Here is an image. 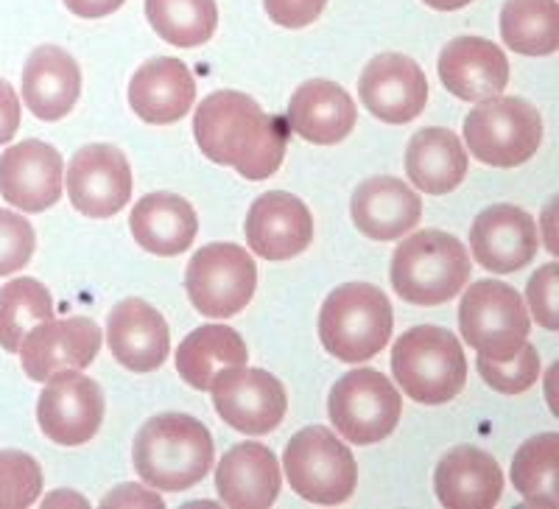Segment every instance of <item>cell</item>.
I'll list each match as a JSON object with an SVG mask.
<instances>
[{
	"label": "cell",
	"mask_w": 559,
	"mask_h": 509,
	"mask_svg": "<svg viewBox=\"0 0 559 509\" xmlns=\"http://www.w3.org/2000/svg\"><path fill=\"white\" fill-rule=\"evenodd\" d=\"M283 478L272 448L261 442H241L229 448L216 467V490L233 509L272 507L280 496Z\"/></svg>",
	"instance_id": "obj_23"
},
{
	"label": "cell",
	"mask_w": 559,
	"mask_h": 509,
	"mask_svg": "<svg viewBox=\"0 0 559 509\" xmlns=\"http://www.w3.org/2000/svg\"><path fill=\"white\" fill-rule=\"evenodd\" d=\"M213 437L191 414H157L140 428L132 446L134 471L148 487L166 493L191 490L213 465Z\"/></svg>",
	"instance_id": "obj_2"
},
{
	"label": "cell",
	"mask_w": 559,
	"mask_h": 509,
	"mask_svg": "<svg viewBox=\"0 0 559 509\" xmlns=\"http://www.w3.org/2000/svg\"><path fill=\"white\" fill-rule=\"evenodd\" d=\"M53 319V299L48 288L34 277L0 286V347L7 353H17L26 333L39 322Z\"/></svg>",
	"instance_id": "obj_32"
},
{
	"label": "cell",
	"mask_w": 559,
	"mask_h": 509,
	"mask_svg": "<svg viewBox=\"0 0 559 509\" xmlns=\"http://www.w3.org/2000/svg\"><path fill=\"white\" fill-rule=\"evenodd\" d=\"M459 328L478 356L507 362L526 344L532 322L515 288L498 281H478L464 292Z\"/></svg>",
	"instance_id": "obj_8"
},
{
	"label": "cell",
	"mask_w": 559,
	"mask_h": 509,
	"mask_svg": "<svg viewBox=\"0 0 559 509\" xmlns=\"http://www.w3.org/2000/svg\"><path fill=\"white\" fill-rule=\"evenodd\" d=\"M249 358L241 333L227 325H204L179 344L177 369L185 383L207 392L213 378L229 367H243Z\"/></svg>",
	"instance_id": "obj_29"
},
{
	"label": "cell",
	"mask_w": 559,
	"mask_h": 509,
	"mask_svg": "<svg viewBox=\"0 0 559 509\" xmlns=\"http://www.w3.org/2000/svg\"><path fill=\"white\" fill-rule=\"evenodd\" d=\"M471 249L476 263H481L487 272L512 274L537 258L540 233L523 208L492 204L473 222Z\"/></svg>",
	"instance_id": "obj_17"
},
{
	"label": "cell",
	"mask_w": 559,
	"mask_h": 509,
	"mask_svg": "<svg viewBox=\"0 0 559 509\" xmlns=\"http://www.w3.org/2000/svg\"><path fill=\"white\" fill-rule=\"evenodd\" d=\"M358 96L383 123L414 121L428 102V79L414 59L403 54H381L364 68Z\"/></svg>",
	"instance_id": "obj_16"
},
{
	"label": "cell",
	"mask_w": 559,
	"mask_h": 509,
	"mask_svg": "<svg viewBox=\"0 0 559 509\" xmlns=\"http://www.w3.org/2000/svg\"><path fill=\"white\" fill-rule=\"evenodd\" d=\"M102 351V331L90 317L48 319L26 333L20 362L32 381H48L62 369H84Z\"/></svg>",
	"instance_id": "obj_14"
},
{
	"label": "cell",
	"mask_w": 559,
	"mask_h": 509,
	"mask_svg": "<svg viewBox=\"0 0 559 509\" xmlns=\"http://www.w3.org/2000/svg\"><path fill=\"white\" fill-rule=\"evenodd\" d=\"M464 141L467 152L484 166H523L540 152L543 118L526 98H484L464 118Z\"/></svg>",
	"instance_id": "obj_6"
},
{
	"label": "cell",
	"mask_w": 559,
	"mask_h": 509,
	"mask_svg": "<svg viewBox=\"0 0 559 509\" xmlns=\"http://www.w3.org/2000/svg\"><path fill=\"white\" fill-rule=\"evenodd\" d=\"M501 37L523 57H551L559 48L557 0H507L501 9Z\"/></svg>",
	"instance_id": "obj_30"
},
{
	"label": "cell",
	"mask_w": 559,
	"mask_h": 509,
	"mask_svg": "<svg viewBox=\"0 0 559 509\" xmlns=\"http://www.w3.org/2000/svg\"><path fill=\"white\" fill-rule=\"evenodd\" d=\"M82 71L59 45H39L23 68V102L39 121H62L76 107Z\"/></svg>",
	"instance_id": "obj_26"
},
{
	"label": "cell",
	"mask_w": 559,
	"mask_h": 509,
	"mask_svg": "<svg viewBox=\"0 0 559 509\" xmlns=\"http://www.w3.org/2000/svg\"><path fill=\"white\" fill-rule=\"evenodd\" d=\"M104 507H163V498L157 493L134 490V484H121V490L104 496Z\"/></svg>",
	"instance_id": "obj_40"
},
{
	"label": "cell",
	"mask_w": 559,
	"mask_h": 509,
	"mask_svg": "<svg viewBox=\"0 0 559 509\" xmlns=\"http://www.w3.org/2000/svg\"><path fill=\"white\" fill-rule=\"evenodd\" d=\"M53 501H73V504H84V498H79V496H64V493H57V496L48 498V504H53Z\"/></svg>",
	"instance_id": "obj_43"
},
{
	"label": "cell",
	"mask_w": 559,
	"mask_h": 509,
	"mask_svg": "<svg viewBox=\"0 0 559 509\" xmlns=\"http://www.w3.org/2000/svg\"><path fill=\"white\" fill-rule=\"evenodd\" d=\"M20 129V98L9 82L0 79V146L9 143Z\"/></svg>",
	"instance_id": "obj_39"
},
{
	"label": "cell",
	"mask_w": 559,
	"mask_h": 509,
	"mask_svg": "<svg viewBox=\"0 0 559 509\" xmlns=\"http://www.w3.org/2000/svg\"><path fill=\"white\" fill-rule=\"evenodd\" d=\"M210 392H213V406L218 417L241 434L261 437V434L274 431L286 417V389L277 378L269 376L266 369H224L213 378Z\"/></svg>",
	"instance_id": "obj_11"
},
{
	"label": "cell",
	"mask_w": 559,
	"mask_h": 509,
	"mask_svg": "<svg viewBox=\"0 0 559 509\" xmlns=\"http://www.w3.org/2000/svg\"><path fill=\"white\" fill-rule=\"evenodd\" d=\"M62 154L43 141H23L0 154V197L23 213H43L62 199Z\"/></svg>",
	"instance_id": "obj_15"
},
{
	"label": "cell",
	"mask_w": 559,
	"mask_h": 509,
	"mask_svg": "<svg viewBox=\"0 0 559 509\" xmlns=\"http://www.w3.org/2000/svg\"><path fill=\"white\" fill-rule=\"evenodd\" d=\"M146 17L159 39L177 48H197L218 26L216 0H146Z\"/></svg>",
	"instance_id": "obj_31"
},
{
	"label": "cell",
	"mask_w": 559,
	"mask_h": 509,
	"mask_svg": "<svg viewBox=\"0 0 559 509\" xmlns=\"http://www.w3.org/2000/svg\"><path fill=\"white\" fill-rule=\"evenodd\" d=\"M392 306L386 294L369 283H347L328 294L319 313L324 351L344 364H361L383 351L392 339Z\"/></svg>",
	"instance_id": "obj_4"
},
{
	"label": "cell",
	"mask_w": 559,
	"mask_h": 509,
	"mask_svg": "<svg viewBox=\"0 0 559 509\" xmlns=\"http://www.w3.org/2000/svg\"><path fill=\"white\" fill-rule=\"evenodd\" d=\"M423 3L437 9V12H459V9L471 7L473 0H423Z\"/></svg>",
	"instance_id": "obj_42"
},
{
	"label": "cell",
	"mask_w": 559,
	"mask_h": 509,
	"mask_svg": "<svg viewBox=\"0 0 559 509\" xmlns=\"http://www.w3.org/2000/svg\"><path fill=\"white\" fill-rule=\"evenodd\" d=\"M107 342L118 364L132 372H154L171 351V333L157 308L138 297L121 299L109 311Z\"/></svg>",
	"instance_id": "obj_19"
},
{
	"label": "cell",
	"mask_w": 559,
	"mask_h": 509,
	"mask_svg": "<svg viewBox=\"0 0 559 509\" xmlns=\"http://www.w3.org/2000/svg\"><path fill=\"white\" fill-rule=\"evenodd\" d=\"M439 79L462 102L501 96L509 84V62L496 43L481 37H456L439 54Z\"/></svg>",
	"instance_id": "obj_20"
},
{
	"label": "cell",
	"mask_w": 559,
	"mask_h": 509,
	"mask_svg": "<svg viewBox=\"0 0 559 509\" xmlns=\"http://www.w3.org/2000/svg\"><path fill=\"white\" fill-rule=\"evenodd\" d=\"M392 372L406 398L439 406L453 401L467 383V358L451 331L417 325L394 342Z\"/></svg>",
	"instance_id": "obj_5"
},
{
	"label": "cell",
	"mask_w": 559,
	"mask_h": 509,
	"mask_svg": "<svg viewBox=\"0 0 559 509\" xmlns=\"http://www.w3.org/2000/svg\"><path fill=\"white\" fill-rule=\"evenodd\" d=\"M127 0H64L68 12H73L76 17L84 20H98L107 17V14L118 12Z\"/></svg>",
	"instance_id": "obj_41"
},
{
	"label": "cell",
	"mask_w": 559,
	"mask_h": 509,
	"mask_svg": "<svg viewBox=\"0 0 559 509\" xmlns=\"http://www.w3.org/2000/svg\"><path fill=\"white\" fill-rule=\"evenodd\" d=\"M557 288H559V267L557 263H546L543 269L532 274L528 281V308H532L537 325L546 331H557Z\"/></svg>",
	"instance_id": "obj_37"
},
{
	"label": "cell",
	"mask_w": 559,
	"mask_h": 509,
	"mask_svg": "<svg viewBox=\"0 0 559 509\" xmlns=\"http://www.w3.org/2000/svg\"><path fill=\"white\" fill-rule=\"evenodd\" d=\"M258 286V267L238 244H210L188 263L185 288L193 308L210 319L241 313L252 303Z\"/></svg>",
	"instance_id": "obj_10"
},
{
	"label": "cell",
	"mask_w": 559,
	"mask_h": 509,
	"mask_svg": "<svg viewBox=\"0 0 559 509\" xmlns=\"http://www.w3.org/2000/svg\"><path fill=\"white\" fill-rule=\"evenodd\" d=\"M356 104L347 96V90L328 79H313L292 96L286 123L302 141L333 146L356 129Z\"/></svg>",
	"instance_id": "obj_25"
},
{
	"label": "cell",
	"mask_w": 559,
	"mask_h": 509,
	"mask_svg": "<svg viewBox=\"0 0 559 509\" xmlns=\"http://www.w3.org/2000/svg\"><path fill=\"white\" fill-rule=\"evenodd\" d=\"M559 434L546 431L526 439L512 462V484L526 501L557 507Z\"/></svg>",
	"instance_id": "obj_33"
},
{
	"label": "cell",
	"mask_w": 559,
	"mask_h": 509,
	"mask_svg": "<svg viewBox=\"0 0 559 509\" xmlns=\"http://www.w3.org/2000/svg\"><path fill=\"white\" fill-rule=\"evenodd\" d=\"M406 174L414 188L442 197L456 191L467 177V152L451 129H419L408 141Z\"/></svg>",
	"instance_id": "obj_28"
},
{
	"label": "cell",
	"mask_w": 559,
	"mask_h": 509,
	"mask_svg": "<svg viewBox=\"0 0 559 509\" xmlns=\"http://www.w3.org/2000/svg\"><path fill=\"white\" fill-rule=\"evenodd\" d=\"M202 154L218 166L236 168L243 179H269L286 157L288 123L266 115L261 104L236 90H218L193 115Z\"/></svg>",
	"instance_id": "obj_1"
},
{
	"label": "cell",
	"mask_w": 559,
	"mask_h": 509,
	"mask_svg": "<svg viewBox=\"0 0 559 509\" xmlns=\"http://www.w3.org/2000/svg\"><path fill=\"white\" fill-rule=\"evenodd\" d=\"M433 487L448 509H489L501 501L503 473L487 451L459 446L439 459Z\"/></svg>",
	"instance_id": "obj_24"
},
{
	"label": "cell",
	"mask_w": 559,
	"mask_h": 509,
	"mask_svg": "<svg viewBox=\"0 0 559 509\" xmlns=\"http://www.w3.org/2000/svg\"><path fill=\"white\" fill-rule=\"evenodd\" d=\"M349 213L372 241H397L423 218V199L403 179L372 177L356 188Z\"/></svg>",
	"instance_id": "obj_21"
},
{
	"label": "cell",
	"mask_w": 559,
	"mask_h": 509,
	"mask_svg": "<svg viewBox=\"0 0 559 509\" xmlns=\"http://www.w3.org/2000/svg\"><path fill=\"white\" fill-rule=\"evenodd\" d=\"M197 82L188 64L174 57H157L138 68L129 82V104L134 115L154 127H168L191 113Z\"/></svg>",
	"instance_id": "obj_22"
},
{
	"label": "cell",
	"mask_w": 559,
	"mask_h": 509,
	"mask_svg": "<svg viewBox=\"0 0 559 509\" xmlns=\"http://www.w3.org/2000/svg\"><path fill=\"white\" fill-rule=\"evenodd\" d=\"M476 367L481 372L484 383L501 392V395H523L526 389L540 381V353L528 342L507 362H489V358L478 356Z\"/></svg>",
	"instance_id": "obj_34"
},
{
	"label": "cell",
	"mask_w": 559,
	"mask_h": 509,
	"mask_svg": "<svg viewBox=\"0 0 559 509\" xmlns=\"http://www.w3.org/2000/svg\"><path fill=\"white\" fill-rule=\"evenodd\" d=\"M328 412L347 442L376 446L401 423L403 398L378 369H353L331 389Z\"/></svg>",
	"instance_id": "obj_9"
},
{
	"label": "cell",
	"mask_w": 559,
	"mask_h": 509,
	"mask_svg": "<svg viewBox=\"0 0 559 509\" xmlns=\"http://www.w3.org/2000/svg\"><path fill=\"white\" fill-rule=\"evenodd\" d=\"M283 467L292 490L311 504L336 507L356 493V459L331 428L308 426L294 434L283 453Z\"/></svg>",
	"instance_id": "obj_7"
},
{
	"label": "cell",
	"mask_w": 559,
	"mask_h": 509,
	"mask_svg": "<svg viewBox=\"0 0 559 509\" xmlns=\"http://www.w3.org/2000/svg\"><path fill=\"white\" fill-rule=\"evenodd\" d=\"M37 421L51 442L76 448L96 437L104 423V392L93 378L62 369L48 378L37 403Z\"/></svg>",
	"instance_id": "obj_12"
},
{
	"label": "cell",
	"mask_w": 559,
	"mask_h": 509,
	"mask_svg": "<svg viewBox=\"0 0 559 509\" xmlns=\"http://www.w3.org/2000/svg\"><path fill=\"white\" fill-rule=\"evenodd\" d=\"M247 244L263 261H288L313 241V216L306 202L286 191L263 193L247 213Z\"/></svg>",
	"instance_id": "obj_18"
},
{
	"label": "cell",
	"mask_w": 559,
	"mask_h": 509,
	"mask_svg": "<svg viewBox=\"0 0 559 509\" xmlns=\"http://www.w3.org/2000/svg\"><path fill=\"white\" fill-rule=\"evenodd\" d=\"M43 493L37 459L23 451H0V509L32 507Z\"/></svg>",
	"instance_id": "obj_35"
},
{
	"label": "cell",
	"mask_w": 559,
	"mask_h": 509,
	"mask_svg": "<svg viewBox=\"0 0 559 509\" xmlns=\"http://www.w3.org/2000/svg\"><path fill=\"white\" fill-rule=\"evenodd\" d=\"M34 227L28 218L12 211H0V277L26 267L34 254Z\"/></svg>",
	"instance_id": "obj_36"
},
{
	"label": "cell",
	"mask_w": 559,
	"mask_h": 509,
	"mask_svg": "<svg viewBox=\"0 0 559 509\" xmlns=\"http://www.w3.org/2000/svg\"><path fill=\"white\" fill-rule=\"evenodd\" d=\"M467 283H471V254L451 233L423 229L394 249L392 286L412 306H442Z\"/></svg>",
	"instance_id": "obj_3"
},
{
	"label": "cell",
	"mask_w": 559,
	"mask_h": 509,
	"mask_svg": "<svg viewBox=\"0 0 559 509\" xmlns=\"http://www.w3.org/2000/svg\"><path fill=\"white\" fill-rule=\"evenodd\" d=\"M269 17L283 28H306L324 12L328 0H263Z\"/></svg>",
	"instance_id": "obj_38"
},
{
	"label": "cell",
	"mask_w": 559,
	"mask_h": 509,
	"mask_svg": "<svg viewBox=\"0 0 559 509\" xmlns=\"http://www.w3.org/2000/svg\"><path fill=\"white\" fill-rule=\"evenodd\" d=\"M129 229L146 252L174 258L197 241L199 218L191 202H185L177 193H152L134 204Z\"/></svg>",
	"instance_id": "obj_27"
},
{
	"label": "cell",
	"mask_w": 559,
	"mask_h": 509,
	"mask_svg": "<svg viewBox=\"0 0 559 509\" xmlns=\"http://www.w3.org/2000/svg\"><path fill=\"white\" fill-rule=\"evenodd\" d=\"M70 204L87 218H109L132 199V168L121 149L90 143L68 166Z\"/></svg>",
	"instance_id": "obj_13"
}]
</instances>
